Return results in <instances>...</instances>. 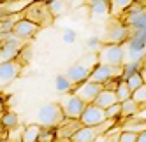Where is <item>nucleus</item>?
Wrapping results in <instances>:
<instances>
[{"label":"nucleus","mask_w":146,"mask_h":142,"mask_svg":"<svg viewBox=\"0 0 146 142\" xmlns=\"http://www.w3.org/2000/svg\"><path fill=\"white\" fill-rule=\"evenodd\" d=\"M37 119L40 125H51V126H58L62 121L65 119V112L60 102H51L44 104L37 110Z\"/></svg>","instance_id":"4"},{"label":"nucleus","mask_w":146,"mask_h":142,"mask_svg":"<svg viewBox=\"0 0 146 142\" xmlns=\"http://www.w3.org/2000/svg\"><path fill=\"white\" fill-rule=\"evenodd\" d=\"M120 81H121V77H113V79H109V81H106L102 86L106 88V89H113V91H116V88H118V84H120Z\"/></svg>","instance_id":"31"},{"label":"nucleus","mask_w":146,"mask_h":142,"mask_svg":"<svg viewBox=\"0 0 146 142\" xmlns=\"http://www.w3.org/2000/svg\"><path fill=\"white\" fill-rule=\"evenodd\" d=\"M102 88H104V86H102L100 83H95V81L88 79V81H85V83L74 86L70 93L78 95L85 104H93V102H95V98H97V95L102 91Z\"/></svg>","instance_id":"5"},{"label":"nucleus","mask_w":146,"mask_h":142,"mask_svg":"<svg viewBox=\"0 0 146 142\" xmlns=\"http://www.w3.org/2000/svg\"><path fill=\"white\" fill-rule=\"evenodd\" d=\"M74 40H76V32H74V30H70V28H67V30H65V34H64V42L72 44Z\"/></svg>","instance_id":"32"},{"label":"nucleus","mask_w":146,"mask_h":142,"mask_svg":"<svg viewBox=\"0 0 146 142\" xmlns=\"http://www.w3.org/2000/svg\"><path fill=\"white\" fill-rule=\"evenodd\" d=\"M137 142H146V130L139 133V137H137Z\"/></svg>","instance_id":"34"},{"label":"nucleus","mask_w":146,"mask_h":142,"mask_svg":"<svg viewBox=\"0 0 146 142\" xmlns=\"http://www.w3.org/2000/svg\"><path fill=\"white\" fill-rule=\"evenodd\" d=\"M106 114H108L109 119H120L121 118V102H116V104H113L111 107H108Z\"/></svg>","instance_id":"28"},{"label":"nucleus","mask_w":146,"mask_h":142,"mask_svg":"<svg viewBox=\"0 0 146 142\" xmlns=\"http://www.w3.org/2000/svg\"><path fill=\"white\" fill-rule=\"evenodd\" d=\"M132 98H134L141 107L146 105V83H144L141 88H137L135 91H132Z\"/></svg>","instance_id":"27"},{"label":"nucleus","mask_w":146,"mask_h":142,"mask_svg":"<svg viewBox=\"0 0 146 142\" xmlns=\"http://www.w3.org/2000/svg\"><path fill=\"white\" fill-rule=\"evenodd\" d=\"M0 142H9V140L7 139H0Z\"/></svg>","instance_id":"39"},{"label":"nucleus","mask_w":146,"mask_h":142,"mask_svg":"<svg viewBox=\"0 0 146 142\" xmlns=\"http://www.w3.org/2000/svg\"><path fill=\"white\" fill-rule=\"evenodd\" d=\"M137 137L139 133L137 131H134V130H121L120 133H118V142H137Z\"/></svg>","instance_id":"26"},{"label":"nucleus","mask_w":146,"mask_h":142,"mask_svg":"<svg viewBox=\"0 0 146 142\" xmlns=\"http://www.w3.org/2000/svg\"><path fill=\"white\" fill-rule=\"evenodd\" d=\"M132 35V28L129 25L123 23L121 18H111L106 30H104V37H102V42L104 44H125Z\"/></svg>","instance_id":"1"},{"label":"nucleus","mask_w":146,"mask_h":142,"mask_svg":"<svg viewBox=\"0 0 146 142\" xmlns=\"http://www.w3.org/2000/svg\"><path fill=\"white\" fill-rule=\"evenodd\" d=\"M55 140H56V126H51V125H40L37 142H55Z\"/></svg>","instance_id":"16"},{"label":"nucleus","mask_w":146,"mask_h":142,"mask_svg":"<svg viewBox=\"0 0 146 142\" xmlns=\"http://www.w3.org/2000/svg\"><path fill=\"white\" fill-rule=\"evenodd\" d=\"M48 7H49L51 14H53L55 19H56L62 14H65V11H67V0H51V2H48Z\"/></svg>","instance_id":"22"},{"label":"nucleus","mask_w":146,"mask_h":142,"mask_svg":"<svg viewBox=\"0 0 146 142\" xmlns=\"http://www.w3.org/2000/svg\"><path fill=\"white\" fill-rule=\"evenodd\" d=\"M32 2L34 0H4V2H0V21L23 12Z\"/></svg>","instance_id":"9"},{"label":"nucleus","mask_w":146,"mask_h":142,"mask_svg":"<svg viewBox=\"0 0 146 142\" xmlns=\"http://www.w3.org/2000/svg\"><path fill=\"white\" fill-rule=\"evenodd\" d=\"M141 110V105L135 102L134 98H129L125 100V102H121V118H132L135 116Z\"/></svg>","instance_id":"17"},{"label":"nucleus","mask_w":146,"mask_h":142,"mask_svg":"<svg viewBox=\"0 0 146 142\" xmlns=\"http://www.w3.org/2000/svg\"><path fill=\"white\" fill-rule=\"evenodd\" d=\"M0 125H2L7 131L9 130H14L19 125V118H18L16 112H13V110H7V112H4L2 118H0Z\"/></svg>","instance_id":"19"},{"label":"nucleus","mask_w":146,"mask_h":142,"mask_svg":"<svg viewBox=\"0 0 146 142\" xmlns=\"http://www.w3.org/2000/svg\"><path fill=\"white\" fill-rule=\"evenodd\" d=\"M0 118H2V114H0Z\"/></svg>","instance_id":"42"},{"label":"nucleus","mask_w":146,"mask_h":142,"mask_svg":"<svg viewBox=\"0 0 146 142\" xmlns=\"http://www.w3.org/2000/svg\"><path fill=\"white\" fill-rule=\"evenodd\" d=\"M97 56L100 63L114 65V67H121L127 62L123 44H102V47L97 51Z\"/></svg>","instance_id":"3"},{"label":"nucleus","mask_w":146,"mask_h":142,"mask_svg":"<svg viewBox=\"0 0 146 142\" xmlns=\"http://www.w3.org/2000/svg\"><path fill=\"white\" fill-rule=\"evenodd\" d=\"M39 130H40V123H34V125H28L23 130V135H21V142H37L39 139Z\"/></svg>","instance_id":"21"},{"label":"nucleus","mask_w":146,"mask_h":142,"mask_svg":"<svg viewBox=\"0 0 146 142\" xmlns=\"http://www.w3.org/2000/svg\"><path fill=\"white\" fill-rule=\"evenodd\" d=\"M113 77H121V67L106 65V63L99 62L95 67H93L92 74H90V79L95 81V83H100V84H104L106 81H109Z\"/></svg>","instance_id":"8"},{"label":"nucleus","mask_w":146,"mask_h":142,"mask_svg":"<svg viewBox=\"0 0 146 142\" xmlns=\"http://www.w3.org/2000/svg\"><path fill=\"white\" fill-rule=\"evenodd\" d=\"M55 84H56V91H58V93H70L72 88H74V84H72V81L67 77V74L56 76Z\"/></svg>","instance_id":"20"},{"label":"nucleus","mask_w":146,"mask_h":142,"mask_svg":"<svg viewBox=\"0 0 146 142\" xmlns=\"http://www.w3.org/2000/svg\"><path fill=\"white\" fill-rule=\"evenodd\" d=\"M60 104L64 107L65 118H70V119H79L81 114L85 112V107H86V104L74 93H65L64 100H62Z\"/></svg>","instance_id":"6"},{"label":"nucleus","mask_w":146,"mask_h":142,"mask_svg":"<svg viewBox=\"0 0 146 142\" xmlns=\"http://www.w3.org/2000/svg\"><path fill=\"white\" fill-rule=\"evenodd\" d=\"M44 2H51V0H44Z\"/></svg>","instance_id":"40"},{"label":"nucleus","mask_w":146,"mask_h":142,"mask_svg":"<svg viewBox=\"0 0 146 142\" xmlns=\"http://www.w3.org/2000/svg\"><path fill=\"white\" fill-rule=\"evenodd\" d=\"M116 97H118L120 102H125V100L132 98V89H130L129 83H127L125 79L120 81V84H118V88H116Z\"/></svg>","instance_id":"24"},{"label":"nucleus","mask_w":146,"mask_h":142,"mask_svg":"<svg viewBox=\"0 0 146 142\" xmlns=\"http://www.w3.org/2000/svg\"><path fill=\"white\" fill-rule=\"evenodd\" d=\"M102 39L100 37H90L88 39V42H86V46H88V49H93V51H99V49L102 47Z\"/></svg>","instance_id":"30"},{"label":"nucleus","mask_w":146,"mask_h":142,"mask_svg":"<svg viewBox=\"0 0 146 142\" xmlns=\"http://www.w3.org/2000/svg\"><path fill=\"white\" fill-rule=\"evenodd\" d=\"M137 2H141V4H144V5H146V0H137Z\"/></svg>","instance_id":"37"},{"label":"nucleus","mask_w":146,"mask_h":142,"mask_svg":"<svg viewBox=\"0 0 146 142\" xmlns=\"http://www.w3.org/2000/svg\"><path fill=\"white\" fill-rule=\"evenodd\" d=\"M135 2V0H113L111 4V16L114 18H121L123 12Z\"/></svg>","instance_id":"18"},{"label":"nucleus","mask_w":146,"mask_h":142,"mask_svg":"<svg viewBox=\"0 0 146 142\" xmlns=\"http://www.w3.org/2000/svg\"><path fill=\"white\" fill-rule=\"evenodd\" d=\"M85 125L81 123V119H70L65 118L62 123L56 126V139H70L76 133L79 128H83Z\"/></svg>","instance_id":"14"},{"label":"nucleus","mask_w":146,"mask_h":142,"mask_svg":"<svg viewBox=\"0 0 146 142\" xmlns=\"http://www.w3.org/2000/svg\"><path fill=\"white\" fill-rule=\"evenodd\" d=\"M81 123L85 126H95V125H100L108 119V114H106V109L97 105V104H86L85 107V112L81 114Z\"/></svg>","instance_id":"7"},{"label":"nucleus","mask_w":146,"mask_h":142,"mask_svg":"<svg viewBox=\"0 0 146 142\" xmlns=\"http://www.w3.org/2000/svg\"><path fill=\"white\" fill-rule=\"evenodd\" d=\"M23 18L37 23L40 28H46L49 25H53V21H55V16L51 14L48 2H44V0H34L23 11Z\"/></svg>","instance_id":"2"},{"label":"nucleus","mask_w":146,"mask_h":142,"mask_svg":"<svg viewBox=\"0 0 146 142\" xmlns=\"http://www.w3.org/2000/svg\"><path fill=\"white\" fill-rule=\"evenodd\" d=\"M106 2H108V4H109V7H111V4H113V0H106Z\"/></svg>","instance_id":"38"},{"label":"nucleus","mask_w":146,"mask_h":142,"mask_svg":"<svg viewBox=\"0 0 146 142\" xmlns=\"http://www.w3.org/2000/svg\"><path fill=\"white\" fill-rule=\"evenodd\" d=\"M125 81L129 83V86H130V89H132V91H135L137 88H141V86L146 83L144 77H143V74H141V70H139V72H135V74H132L129 79H125Z\"/></svg>","instance_id":"25"},{"label":"nucleus","mask_w":146,"mask_h":142,"mask_svg":"<svg viewBox=\"0 0 146 142\" xmlns=\"http://www.w3.org/2000/svg\"><path fill=\"white\" fill-rule=\"evenodd\" d=\"M93 67H95V65H85L83 62H78L74 65H70L65 74L72 81V84L78 86V84H81V83H85V81L90 79V74H92Z\"/></svg>","instance_id":"11"},{"label":"nucleus","mask_w":146,"mask_h":142,"mask_svg":"<svg viewBox=\"0 0 146 142\" xmlns=\"http://www.w3.org/2000/svg\"><path fill=\"white\" fill-rule=\"evenodd\" d=\"M23 67H25V63L18 56L14 60H11V62L0 63V81H2V83H11V81H14L21 74Z\"/></svg>","instance_id":"12"},{"label":"nucleus","mask_w":146,"mask_h":142,"mask_svg":"<svg viewBox=\"0 0 146 142\" xmlns=\"http://www.w3.org/2000/svg\"><path fill=\"white\" fill-rule=\"evenodd\" d=\"M132 118H135V119H143V121H146V105L144 107H141V110L135 116H132Z\"/></svg>","instance_id":"33"},{"label":"nucleus","mask_w":146,"mask_h":142,"mask_svg":"<svg viewBox=\"0 0 146 142\" xmlns=\"http://www.w3.org/2000/svg\"><path fill=\"white\" fill-rule=\"evenodd\" d=\"M85 5L88 7L92 19L95 21H104L111 16V7L106 0H85Z\"/></svg>","instance_id":"13"},{"label":"nucleus","mask_w":146,"mask_h":142,"mask_svg":"<svg viewBox=\"0 0 146 142\" xmlns=\"http://www.w3.org/2000/svg\"><path fill=\"white\" fill-rule=\"evenodd\" d=\"M0 2H4V0H0Z\"/></svg>","instance_id":"41"},{"label":"nucleus","mask_w":146,"mask_h":142,"mask_svg":"<svg viewBox=\"0 0 146 142\" xmlns=\"http://www.w3.org/2000/svg\"><path fill=\"white\" fill-rule=\"evenodd\" d=\"M5 131H7V130H5L2 125H0V139H5Z\"/></svg>","instance_id":"35"},{"label":"nucleus","mask_w":146,"mask_h":142,"mask_svg":"<svg viewBox=\"0 0 146 142\" xmlns=\"http://www.w3.org/2000/svg\"><path fill=\"white\" fill-rule=\"evenodd\" d=\"M141 63H143V67H146V55L143 56V60H141Z\"/></svg>","instance_id":"36"},{"label":"nucleus","mask_w":146,"mask_h":142,"mask_svg":"<svg viewBox=\"0 0 146 142\" xmlns=\"http://www.w3.org/2000/svg\"><path fill=\"white\" fill-rule=\"evenodd\" d=\"M39 30H40V26L37 23L30 21L27 18H19L13 26V34L18 35L19 39H23V40H30L39 34Z\"/></svg>","instance_id":"10"},{"label":"nucleus","mask_w":146,"mask_h":142,"mask_svg":"<svg viewBox=\"0 0 146 142\" xmlns=\"http://www.w3.org/2000/svg\"><path fill=\"white\" fill-rule=\"evenodd\" d=\"M18 58L25 63V67L30 63V60H32V47H30V44H25V46L21 47V51H19Z\"/></svg>","instance_id":"29"},{"label":"nucleus","mask_w":146,"mask_h":142,"mask_svg":"<svg viewBox=\"0 0 146 142\" xmlns=\"http://www.w3.org/2000/svg\"><path fill=\"white\" fill-rule=\"evenodd\" d=\"M116 102H120L118 97H116V91L102 88V91L97 95V98H95V102H93V104H97V105H100L104 109H108V107H111L113 104H116Z\"/></svg>","instance_id":"15"},{"label":"nucleus","mask_w":146,"mask_h":142,"mask_svg":"<svg viewBox=\"0 0 146 142\" xmlns=\"http://www.w3.org/2000/svg\"><path fill=\"white\" fill-rule=\"evenodd\" d=\"M143 68V63L141 62H125L121 65V79H129L132 74L139 72Z\"/></svg>","instance_id":"23"}]
</instances>
